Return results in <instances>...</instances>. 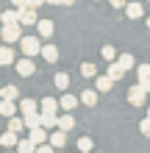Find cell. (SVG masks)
Wrapping results in <instances>:
<instances>
[{
	"label": "cell",
	"instance_id": "6da1fadb",
	"mask_svg": "<svg viewBox=\"0 0 150 153\" xmlns=\"http://www.w3.org/2000/svg\"><path fill=\"white\" fill-rule=\"evenodd\" d=\"M42 39L39 36H22V42H20V50H22V56L25 59H33V56H42Z\"/></svg>",
	"mask_w": 150,
	"mask_h": 153
},
{
	"label": "cell",
	"instance_id": "7a4b0ae2",
	"mask_svg": "<svg viewBox=\"0 0 150 153\" xmlns=\"http://www.w3.org/2000/svg\"><path fill=\"white\" fill-rule=\"evenodd\" d=\"M145 100H147V89H145L142 84H136V86H131V89H128V103L134 106V109L145 106Z\"/></svg>",
	"mask_w": 150,
	"mask_h": 153
},
{
	"label": "cell",
	"instance_id": "3957f363",
	"mask_svg": "<svg viewBox=\"0 0 150 153\" xmlns=\"http://www.w3.org/2000/svg\"><path fill=\"white\" fill-rule=\"evenodd\" d=\"M3 42L6 45H20L22 42V25H3Z\"/></svg>",
	"mask_w": 150,
	"mask_h": 153
},
{
	"label": "cell",
	"instance_id": "277c9868",
	"mask_svg": "<svg viewBox=\"0 0 150 153\" xmlns=\"http://www.w3.org/2000/svg\"><path fill=\"white\" fill-rule=\"evenodd\" d=\"M14 70H17V75H22V78H31L33 73H36V67H33V61L31 59H17V64H14Z\"/></svg>",
	"mask_w": 150,
	"mask_h": 153
},
{
	"label": "cell",
	"instance_id": "5b68a950",
	"mask_svg": "<svg viewBox=\"0 0 150 153\" xmlns=\"http://www.w3.org/2000/svg\"><path fill=\"white\" fill-rule=\"evenodd\" d=\"M28 139H33L36 145H47L50 142V131L42 125V128H33V131H28Z\"/></svg>",
	"mask_w": 150,
	"mask_h": 153
},
{
	"label": "cell",
	"instance_id": "8992f818",
	"mask_svg": "<svg viewBox=\"0 0 150 153\" xmlns=\"http://www.w3.org/2000/svg\"><path fill=\"white\" fill-rule=\"evenodd\" d=\"M20 25H39L36 8H22V11H20Z\"/></svg>",
	"mask_w": 150,
	"mask_h": 153
},
{
	"label": "cell",
	"instance_id": "52a82bcc",
	"mask_svg": "<svg viewBox=\"0 0 150 153\" xmlns=\"http://www.w3.org/2000/svg\"><path fill=\"white\" fill-rule=\"evenodd\" d=\"M0 95H3V100H11V103H20L22 97H20V89H17L14 84H6L3 89H0Z\"/></svg>",
	"mask_w": 150,
	"mask_h": 153
},
{
	"label": "cell",
	"instance_id": "ba28073f",
	"mask_svg": "<svg viewBox=\"0 0 150 153\" xmlns=\"http://www.w3.org/2000/svg\"><path fill=\"white\" fill-rule=\"evenodd\" d=\"M58 103H61V109H64V111L69 114V111H72V109H75L78 103H81V97H75V95H69V92H64V95L58 97Z\"/></svg>",
	"mask_w": 150,
	"mask_h": 153
},
{
	"label": "cell",
	"instance_id": "9c48e42d",
	"mask_svg": "<svg viewBox=\"0 0 150 153\" xmlns=\"http://www.w3.org/2000/svg\"><path fill=\"white\" fill-rule=\"evenodd\" d=\"M39 109H42V114H56V111L61 109V103L56 100V97H42Z\"/></svg>",
	"mask_w": 150,
	"mask_h": 153
},
{
	"label": "cell",
	"instance_id": "30bf717a",
	"mask_svg": "<svg viewBox=\"0 0 150 153\" xmlns=\"http://www.w3.org/2000/svg\"><path fill=\"white\" fill-rule=\"evenodd\" d=\"M39 111V103L33 100V97H22L20 100V114L25 117V114H36Z\"/></svg>",
	"mask_w": 150,
	"mask_h": 153
},
{
	"label": "cell",
	"instance_id": "8fae6325",
	"mask_svg": "<svg viewBox=\"0 0 150 153\" xmlns=\"http://www.w3.org/2000/svg\"><path fill=\"white\" fill-rule=\"evenodd\" d=\"M36 36H39V39H50V36H53V20H39Z\"/></svg>",
	"mask_w": 150,
	"mask_h": 153
},
{
	"label": "cell",
	"instance_id": "7c38bea8",
	"mask_svg": "<svg viewBox=\"0 0 150 153\" xmlns=\"http://www.w3.org/2000/svg\"><path fill=\"white\" fill-rule=\"evenodd\" d=\"M0 22L3 25H20V11H17V8H6V11L0 14Z\"/></svg>",
	"mask_w": 150,
	"mask_h": 153
},
{
	"label": "cell",
	"instance_id": "4fadbf2b",
	"mask_svg": "<svg viewBox=\"0 0 150 153\" xmlns=\"http://www.w3.org/2000/svg\"><path fill=\"white\" fill-rule=\"evenodd\" d=\"M20 139L22 137H17V134L14 131H3V137H0V145H3V148H17V145H20Z\"/></svg>",
	"mask_w": 150,
	"mask_h": 153
},
{
	"label": "cell",
	"instance_id": "5bb4252c",
	"mask_svg": "<svg viewBox=\"0 0 150 153\" xmlns=\"http://www.w3.org/2000/svg\"><path fill=\"white\" fill-rule=\"evenodd\" d=\"M125 14L131 17V20H139V17H145V8H142V3H136V0H131V3L125 6Z\"/></svg>",
	"mask_w": 150,
	"mask_h": 153
},
{
	"label": "cell",
	"instance_id": "9a60e30c",
	"mask_svg": "<svg viewBox=\"0 0 150 153\" xmlns=\"http://www.w3.org/2000/svg\"><path fill=\"white\" fill-rule=\"evenodd\" d=\"M42 59H45L47 64H56L58 61V48L56 45H45V48H42Z\"/></svg>",
	"mask_w": 150,
	"mask_h": 153
},
{
	"label": "cell",
	"instance_id": "2e32d148",
	"mask_svg": "<svg viewBox=\"0 0 150 153\" xmlns=\"http://www.w3.org/2000/svg\"><path fill=\"white\" fill-rule=\"evenodd\" d=\"M72 128H75V117H72V114H58V131L69 134Z\"/></svg>",
	"mask_w": 150,
	"mask_h": 153
},
{
	"label": "cell",
	"instance_id": "e0dca14e",
	"mask_svg": "<svg viewBox=\"0 0 150 153\" xmlns=\"http://www.w3.org/2000/svg\"><path fill=\"white\" fill-rule=\"evenodd\" d=\"M106 75H109L114 84H117V81L125 75V70H122V64H120V61H111V64H109V70H106Z\"/></svg>",
	"mask_w": 150,
	"mask_h": 153
},
{
	"label": "cell",
	"instance_id": "ac0fdd59",
	"mask_svg": "<svg viewBox=\"0 0 150 153\" xmlns=\"http://www.w3.org/2000/svg\"><path fill=\"white\" fill-rule=\"evenodd\" d=\"M17 109H20V103H11V100H3V103H0V114H3L6 120L17 117Z\"/></svg>",
	"mask_w": 150,
	"mask_h": 153
},
{
	"label": "cell",
	"instance_id": "d6986e66",
	"mask_svg": "<svg viewBox=\"0 0 150 153\" xmlns=\"http://www.w3.org/2000/svg\"><path fill=\"white\" fill-rule=\"evenodd\" d=\"M53 84H56L58 92H67L69 89V73H56L53 75Z\"/></svg>",
	"mask_w": 150,
	"mask_h": 153
},
{
	"label": "cell",
	"instance_id": "ffe728a7",
	"mask_svg": "<svg viewBox=\"0 0 150 153\" xmlns=\"http://www.w3.org/2000/svg\"><path fill=\"white\" fill-rule=\"evenodd\" d=\"M0 64H3V67L17 64V59H14V48H0Z\"/></svg>",
	"mask_w": 150,
	"mask_h": 153
},
{
	"label": "cell",
	"instance_id": "44dd1931",
	"mask_svg": "<svg viewBox=\"0 0 150 153\" xmlns=\"http://www.w3.org/2000/svg\"><path fill=\"white\" fill-rule=\"evenodd\" d=\"M50 145L56 148V150H58V148H64V145H67V134H64V131H58V128H56V131H50Z\"/></svg>",
	"mask_w": 150,
	"mask_h": 153
},
{
	"label": "cell",
	"instance_id": "7402d4cb",
	"mask_svg": "<svg viewBox=\"0 0 150 153\" xmlns=\"http://www.w3.org/2000/svg\"><path fill=\"white\" fill-rule=\"evenodd\" d=\"M22 120H25V128H28V131L42 128V111H36V114H25Z\"/></svg>",
	"mask_w": 150,
	"mask_h": 153
},
{
	"label": "cell",
	"instance_id": "603a6c76",
	"mask_svg": "<svg viewBox=\"0 0 150 153\" xmlns=\"http://www.w3.org/2000/svg\"><path fill=\"white\" fill-rule=\"evenodd\" d=\"M36 142H33V139H28V137H22L20 139V145H17V153H36Z\"/></svg>",
	"mask_w": 150,
	"mask_h": 153
},
{
	"label": "cell",
	"instance_id": "cb8c5ba5",
	"mask_svg": "<svg viewBox=\"0 0 150 153\" xmlns=\"http://www.w3.org/2000/svg\"><path fill=\"white\" fill-rule=\"evenodd\" d=\"M100 56L111 64V61H117V59H120V53H117V48H114V45H103V48H100Z\"/></svg>",
	"mask_w": 150,
	"mask_h": 153
},
{
	"label": "cell",
	"instance_id": "d4e9b609",
	"mask_svg": "<svg viewBox=\"0 0 150 153\" xmlns=\"http://www.w3.org/2000/svg\"><path fill=\"white\" fill-rule=\"evenodd\" d=\"M81 103L83 106H95L98 103V89H83L81 92Z\"/></svg>",
	"mask_w": 150,
	"mask_h": 153
},
{
	"label": "cell",
	"instance_id": "484cf974",
	"mask_svg": "<svg viewBox=\"0 0 150 153\" xmlns=\"http://www.w3.org/2000/svg\"><path fill=\"white\" fill-rule=\"evenodd\" d=\"M8 131H14L17 137H20V134L25 131V120L22 117H11V120H8Z\"/></svg>",
	"mask_w": 150,
	"mask_h": 153
},
{
	"label": "cell",
	"instance_id": "4316f807",
	"mask_svg": "<svg viewBox=\"0 0 150 153\" xmlns=\"http://www.w3.org/2000/svg\"><path fill=\"white\" fill-rule=\"evenodd\" d=\"M42 125L47 131H56L58 128V114H42Z\"/></svg>",
	"mask_w": 150,
	"mask_h": 153
},
{
	"label": "cell",
	"instance_id": "83f0119b",
	"mask_svg": "<svg viewBox=\"0 0 150 153\" xmlns=\"http://www.w3.org/2000/svg\"><path fill=\"white\" fill-rule=\"evenodd\" d=\"M81 75L83 78H100L98 75V67H95L92 61H83V64H81Z\"/></svg>",
	"mask_w": 150,
	"mask_h": 153
},
{
	"label": "cell",
	"instance_id": "f1b7e54d",
	"mask_svg": "<svg viewBox=\"0 0 150 153\" xmlns=\"http://www.w3.org/2000/svg\"><path fill=\"white\" fill-rule=\"evenodd\" d=\"M78 150H81V153H95V142H92V137H81V139H78Z\"/></svg>",
	"mask_w": 150,
	"mask_h": 153
},
{
	"label": "cell",
	"instance_id": "f546056e",
	"mask_svg": "<svg viewBox=\"0 0 150 153\" xmlns=\"http://www.w3.org/2000/svg\"><path fill=\"white\" fill-rule=\"evenodd\" d=\"M111 86H114V81H111L109 75H100V78H98V84H95V89H98V92H109Z\"/></svg>",
	"mask_w": 150,
	"mask_h": 153
},
{
	"label": "cell",
	"instance_id": "4dcf8cb0",
	"mask_svg": "<svg viewBox=\"0 0 150 153\" xmlns=\"http://www.w3.org/2000/svg\"><path fill=\"white\" fill-rule=\"evenodd\" d=\"M136 78H139V84H147L150 81V64H139L136 67Z\"/></svg>",
	"mask_w": 150,
	"mask_h": 153
},
{
	"label": "cell",
	"instance_id": "1f68e13d",
	"mask_svg": "<svg viewBox=\"0 0 150 153\" xmlns=\"http://www.w3.org/2000/svg\"><path fill=\"white\" fill-rule=\"evenodd\" d=\"M120 64H122V70H125V73H128V70H134V56H131V53H120Z\"/></svg>",
	"mask_w": 150,
	"mask_h": 153
},
{
	"label": "cell",
	"instance_id": "d6a6232c",
	"mask_svg": "<svg viewBox=\"0 0 150 153\" xmlns=\"http://www.w3.org/2000/svg\"><path fill=\"white\" fill-rule=\"evenodd\" d=\"M139 131H142V137H150V117H145V120L139 123Z\"/></svg>",
	"mask_w": 150,
	"mask_h": 153
},
{
	"label": "cell",
	"instance_id": "836d02e7",
	"mask_svg": "<svg viewBox=\"0 0 150 153\" xmlns=\"http://www.w3.org/2000/svg\"><path fill=\"white\" fill-rule=\"evenodd\" d=\"M8 3H11L17 11H22V8H31V6H28V0H8Z\"/></svg>",
	"mask_w": 150,
	"mask_h": 153
},
{
	"label": "cell",
	"instance_id": "e575fe53",
	"mask_svg": "<svg viewBox=\"0 0 150 153\" xmlns=\"http://www.w3.org/2000/svg\"><path fill=\"white\" fill-rule=\"evenodd\" d=\"M36 153H56V148L47 142V145H39V148H36Z\"/></svg>",
	"mask_w": 150,
	"mask_h": 153
},
{
	"label": "cell",
	"instance_id": "d590c367",
	"mask_svg": "<svg viewBox=\"0 0 150 153\" xmlns=\"http://www.w3.org/2000/svg\"><path fill=\"white\" fill-rule=\"evenodd\" d=\"M109 3H111V8H125L131 0H109Z\"/></svg>",
	"mask_w": 150,
	"mask_h": 153
},
{
	"label": "cell",
	"instance_id": "8d00e7d4",
	"mask_svg": "<svg viewBox=\"0 0 150 153\" xmlns=\"http://www.w3.org/2000/svg\"><path fill=\"white\" fill-rule=\"evenodd\" d=\"M28 6L31 8H39V6H47V3H45V0H28Z\"/></svg>",
	"mask_w": 150,
	"mask_h": 153
},
{
	"label": "cell",
	"instance_id": "74e56055",
	"mask_svg": "<svg viewBox=\"0 0 150 153\" xmlns=\"http://www.w3.org/2000/svg\"><path fill=\"white\" fill-rule=\"evenodd\" d=\"M47 6H64V0H45Z\"/></svg>",
	"mask_w": 150,
	"mask_h": 153
},
{
	"label": "cell",
	"instance_id": "f35d334b",
	"mask_svg": "<svg viewBox=\"0 0 150 153\" xmlns=\"http://www.w3.org/2000/svg\"><path fill=\"white\" fill-rule=\"evenodd\" d=\"M72 3H75V0H64V6H72Z\"/></svg>",
	"mask_w": 150,
	"mask_h": 153
},
{
	"label": "cell",
	"instance_id": "ab89813d",
	"mask_svg": "<svg viewBox=\"0 0 150 153\" xmlns=\"http://www.w3.org/2000/svg\"><path fill=\"white\" fill-rule=\"evenodd\" d=\"M145 25H147V31H150V17H147V20H145Z\"/></svg>",
	"mask_w": 150,
	"mask_h": 153
},
{
	"label": "cell",
	"instance_id": "60d3db41",
	"mask_svg": "<svg viewBox=\"0 0 150 153\" xmlns=\"http://www.w3.org/2000/svg\"><path fill=\"white\" fill-rule=\"evenodd\" d=\"M147 117H150V109H147Z\"/></svg>",
	"mask_w": 150,
	"mask_h": 153
},
{
	"label": "cell",
	"instance_id": "b9f144b4",
	"mask_svg": "<svg viewBox=\"0 0 150 153\" xmlns=\"http://www.w3.org/2000/svg\"><path fill=\"white\" fill-rule=\"evenodd\" d=\"M95 153H98V150H95Z\"/></svg>",
	"mask_w": 150,
	"mask_h": 153
},
{
	"label": "cell",
	"instance_id": "7bdbcfd3",
	"mask_svg": "<svg viewBox=\"0 0 150 153\" xmlns=\"http://www.w3.org/2000/svg\"><path fill=\"white\" fill-rule=\"evenodd\" d=\"M147 3H150V0H147Z\"/></svg>",
	"mask_w": 150,
	"mask_h": 153
}]
</instances>
